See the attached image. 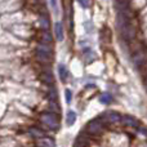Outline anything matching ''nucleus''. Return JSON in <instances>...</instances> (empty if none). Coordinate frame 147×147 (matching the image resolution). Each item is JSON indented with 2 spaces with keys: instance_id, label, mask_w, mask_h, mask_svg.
Listing matches in <instances>:
<instances>
[{
  "instance_id": "1",
  "label": "nucleus",
  "mask_w": 147,
  "mask_h": 147,
  "mask_svg": "<svg viewBox=\"0 0 147 147\" xmlns=\"http://www.w3.org/2000/svg\"><path fill=\"white\" fill-rule=\"evenodd\" d=\"M10 34L17 38L26 40V39H30L31 36H34V30L31 28V26L25 25V23H17V25H13L12 27H9Z\"/></svg>"
},
{
  "instance_id": "2",
  "label": "nucleus",
  "mask_w": 147,
  "mask_h": 147,
  "mask_svg": "<svg viewBox=\"0 0 147 147\" xmlns=\"http://www.w3.org/2000/svg\"><path fill=\"white\" fill-rule=\"evenodd\" d=\"M106 133V125L101 121L99 119H94L92 121H89V124L86 125V134L92 136V137L97 138L101 137Z\"/></svg>"
},
{
  "instance_id": "3",
  "label": "nucleus",
  "mask_w": 147,
  "mask_h": 147,
  "mask_svg": "<svg viewBox=\"0 0 147 147\" xmlns=\"http://www.w3.org/2000/svg\"><path fill=\"white\" fill-rule=\"evenodd\" d=\"M39 121H40V124L45 125L47 128H49L52 130L58 129V116L53 112H41L40 116H39Z\"/></svg>"
},
{
  "instance_id": "4",
  "label": "nucleus",
  "mask_w": 147,
  "mask_h": 147,
  "mask_svg": "<svg viewBox=\"0 0 147 147\" xmlns=\"http://www.w3.org/2000/svg\"><path fill=\"white\" fill-rule=\"evenodd\" d=\"M102 123H103L106 127L109 125H112V124H121V115H119L117 112H103L101 116L98 117Z\"/></svg>"
},
{
  "instance_id": "5",
  "label": "nucleus",
  "mask_w": 147,
  "mask_h": 147,
  "mask_svg": "<svg viewBox=\"0 0 147 147\" xmlns=\"http://www.w3.org/2000/svg\"><path fill=\"white\" fill-rule=\"evenodd\" d=\"M132 62L138 69H141L143 65H146L147 63V48H141L140 51L134 52V54L132 57Z\"/></svg>"
},
{
  "instance_id": "6",
  "label": "nucleus",
  "mask_w": 147,
  "mask_h": 147,
  "mask_svg": "<svg viewBox=\"0 0 147 147\" xmlns=\"http://www.w3.org/2000/svg\"><path fill=\"white\" fill-rule=\"evenodd\" d=\"M14 56V48H8V47L1 45L0 47V62H9L10 59H16L13 58Z\"/></svg>"
},
{
  "instance_id": "7",
  "label": "nucleus",
  "mask_w": 147,
  "mask_h": 147,
  "mask_svg": "<svg viewBox=\"0 0 147 147\" xmlns=\"http://www.w3.org/2000/svg\"><path fill=\"white\" fill-rule=\"evenodd\" d=\"M40 81L43 84H47V86L54 85V76H53V74H52L51 69L44 70L43 74L40 75Z\"/></svg>"
},
{
  "instance_id": "8",
  "label": "nucleus",
  "mask_w": 147,
  "mask_h": 147,
  "mask_svg": "<svg viewBox=\"0 0 147 147\" xmlns=\"http://www.w3.org/2000/svg\"><path fill=\"white\" fill-rule=\"evenodd\" d=\"M13 106L16 107V111H17L18 114H21L22 116H31V115H32L31 109L28 106H26L25 103H22V102H14Z\"/></svg>"
},
{
  "instance_id": "9",
  "label": "nucleus",
  "mask_w": 147,
  "mask_h": 147,
  "mask_svg": "<svg viewBox=\"0 0 147 147\" xmlns=\"http://www.w3.org/2000/svg\"><path fill=\"white\" fill-rule=\"evenodd\" d=\"M35 58H36V62H39V63L44 65V66H47V65L49 66V65H51L52 62H53V58H52V57L47 56V54L41 53V52H39V51H36V53H35Z\"/></svg>"
},
{
  "instance_id": "10",
  "label": "nucleus",
  "mask_w": 147,
  "mask_h": 147,
  "mask_svg": "<svg viewBox=\"0 0 147 147\" xmlns=\"http://www.w3.org/2000/svg\"><path fill=\"white\" fill-rule=\"evenodd\" d=\"M121 124L125 125V127H129V128H138L140 127V123H138L134 117L129 116V115L121 116Z\"/></svg>"
},
{
  "instance_id": "11",
  "label": "nucleus",
  "mask_w": 147,
  "mask_h": 147,
  "mask_svg": "<svg viewBox=\"0 0 147 147\" xmlns=\"http://www.w3.org/2000/svg\"><path fill=\"white\" fill-rule=\"evenodd\" d=\"M27 133L32 138H35V140H41V138L45 137V132H44L43 129H40V128H38V127H30Z\"/></svg>"
},
{
  "instance_id": "12",
  "label": "nucleus",
  "mask_w": 147,
  "mask_h": 147,
  "mask_svg": "<svg viewBox=\"0 0 147 147\" xmlns=\"http://www.w3.org/2000/svg\"><path fill=\"white\" fill-rule=\"evenodd\" d=\"M36 51L41 52V53L47 54V56L52 57L53 58V48H52V45H48V44H43V43H39L36 44Z\"/></svg>"
},
{
  "instance_id": "13",
  "label": "nucleus",
  "mask_w": 147,
  "mask_h": 147,
  "mask_svg": "<svg viewBox=\"0 0 147 147\" xmlns=\"http://www.w3.org/2000/svg\"><path fill=\"white\" fill-rule=\"evenodd\" d=\"M36 146H38V147H56V145H54V141L52 140V138L47 137V136L44 138H41V140H38Z\"/></svg>"
},
{
  "instance_id": "14",
  "label": "nucleus",
  "mask_w": 147,
  "mask_h": 147,
  "mask_svg": "<svg viewBox=\"0 0 147 147\" xmlns=\"http://www.w3.org/2000/svg\"><path fill=\"white\" fill-rule=\"evenodd\" d=\"M12 63L9 62H0V76H4V75H9L12 74Z\"/></svg>"
},
{
  "instance_id": "15",
  "label": "nucleus",
  "mask_w": 147,
  "mask_h": 147,
  "mask_svg": "<svg viewBox=\"0 0 147 147\" xmlns=\"http://www.w3.org/2000/svg\"><path fill=\"white\" fill-rule=\"evenodd\" d=\"M40 43L52 45V43H53V36H52V34L49 32V31H43V32L40 34Z\"/></svg>"
},
{
  "instance_id": "16",
  "label": "nucleus",
  "mask_w": 147,
  "mask_h": 147,
  "mask_svg": "<svg viewBox=\"0 0 147 147\" xmlns=\"http://www.w3.org/2000/svg\"><path fill=\"white\" fill-rule=\"evenodd\" d=\"M17 146H18L17 141L13 137H7L5 140H3V142H0V147H17Z\"/></svg>"
},
{
  "instance_id": "17",
  "label": "nucleus",
  "mask_w": 147,
  "mask_h": 147,
  "mask_svg": "<svg viewBox=\"0 0 147 147\" xmlns=\"http://www.w3.org/2000/svg\"><path fill=\"white\" fill-rule=\"evenodd\" d=\"M54 32H56V38L58 41H62L63 40V27L59 22H57L54 25Z\"/></svg>"
},
{
  "instance_id": "18",
  "label": "nucleus",
  "mask_w": 147,
  "mask_h": 147,
  "mask_svg": "<svg viewBox=\"0 0 147 147\" xmlns=\"http://www.w3.org/2000/svg\"><path fill=\"white\" fill-rule=\"evenodd\" d=\"M47 94H48V98L49 101H53V102H58V97H57V90L53 85L49 86L47 89Z\"/></svg>"
},
{
  "instance_id": "19",
  "label": "nucleus",
  "mask_w": 147,
  "mask_h": 147,
  "mask_svg": "<svg viewBox=\"0 0 147 147\" xmlns=\"http://www.w3.org/2000/svg\"><path fill=\"white\" fill-rule=\"evenodd\" d=\"M39 22H40V27L43 31H49V26H51V23H49V20L48 17H47L45 14H43L40 18H39Z\"/></svg>"
},
{
  "instance_id": "20",
  "label": "nucleus",
  "mask_w": 147,
  "mask_h": 147,
  "mask_svg": "<svg viewBox=\"0 0 147 147\" xmlns=\"http://www.w3.org/2000/svg\"><path fill=\"white\" fill-rule=\"evenodd\" d=\"M58 74H59V78H61L62 81H66L67 78H69V72H67V69L63 66V65H59V66H58Z\"/></svg>"
},
{
  "instance_id": "21",
  "label": "nucleus",
  "mask_w": 147,
  "mask_h": 147,
  "mask_svg": "<svg viewBox=\"0 0 147 147\" xmlns=\"http://www.w3.org/2000/svg\"><path fill=\"white\" fill-rule=\"evenodd\" d=\"M106 59H107V63H111V69H115L116 67V65H117V62H116V58H115V56L111 53V52H106Z\"/></svg>"
},
{
  "instance_id": "22",
  "label": "nucleus",
  "mask_w": 147,
  "mask_h": 147,
  "mask_svg": "<svg viewBox=\"0 0 147 147\" xmlns=\"http://www.w3.org/2000/svg\"><path fill=\"white\" fill-rule=\"evenodd\" d=\"M76 120V114L74 111H69L66 115V124L69 125V127H71V125L75 123Z\"/></svg>"
},
{
  "instance_id": "23",
  "label": "nucleus",
  "mask_w": 147,
  "mask_h": 147,
  "mask_svg": "<svg viewBox=\"0 0 147 147\" xmlns=\"http://www.w3.org/2000/svg\"><path fill=\"white\" fill-rule=\"evenodd\" d=\"M99 101L105 105H109V103H111V101H112V96L110 93H102L101 96H99Z\"/></svg>"
},
{
  "instance_id": "24",
  "label": "nucleus",
  "mask_w": 147,
  "mask_h": 147,
  "mask_svg": "<svg viewBox=\"0 0 147 147\" xmlns=\"http://www.w3.org/2000/svg\"><path fill=\"white\" fill-rule=\"evenodd\" d=\"M49 110H51L53 114H59V111H61L58 103H57V102H53V101H49Z\"/></svg>"
},
{
  "instance_id": "25",
  "label": "nucleus",
  "mask_w": 147,
  "mask_h": 147,
  "mask_svg": "<svg viewBox=\"0 0 147 147\" xmlns=\"http://www.w3.org/2000/svg\"><path fill=\"white\" fill-rule=\"evenodd\" d=\"M65 97H66L67 103H70V102H71V99H72V93H71V90H70V89H66V92H65Z\"/></svg>"
},
{
  "instance_id": "26",
  "label": "nucleus",
  "mask_w": 147,
  "mask_h": 147,
  "mask_svg": "<svg viewBox=\"0 0 147 147\" xmlns=\"http://www.w3.org/2000/svg\"><path fill=\"white\" fill-rule=\"evenodd\" d=\"M51 5L53 8L54 13H58V4H57V0H51Z\"/></svg>"
},
{
  "instance_id": "27",
  "label": "nucleus",
  "mask_w": 147,
  "mask_h": 147,
  "mask_svg": "<svg viewBox=\"0 0 147 147\" xmlns=\"http://www.w3.org/2000/svg\"><path fill=\"white\" fill-rule=\"evenodd\" d=\"M78 1L80 3L83 8H88L89 7V0H78Z\"/></svg>"
},
{
  "instance_id": "28",
  "label": "nucleus",
  "mask_w": 147,
  "mask_h": 147,
  "mask_svg": "<svg viewBox=\"0 0 147 147\" xmlns=\"http://www.w3.org/2000/svg\"><path fill=\"white\" fill-rule=\"evenodd\" d=\"M138 130H140L141 134H143V136H146V137H147V129H146V128H143V127H138Z\"/></svg>"
}]
</instances>
